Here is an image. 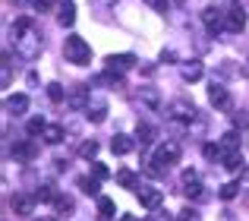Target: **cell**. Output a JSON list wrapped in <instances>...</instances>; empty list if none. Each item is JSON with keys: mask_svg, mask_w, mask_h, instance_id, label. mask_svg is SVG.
I'll list each match as a JSON object with an SVG mask.
<instances>
[{"mask_svg": "<svg viewBox=\"0 0 249 221\" xmlns=\"http://www.w3.org/2000/svg\"><path fill=\"white\" fill-rule=\"evenodd\" d=\"M208 101H212L218 110H231L233 108V98L231 92H227V86H221V82H214V86H208Z\"/></svg>", "mask_w": 249, "mask_h": 221, "instance_id": "6", "label": "cell"}, {"mask_svg": "<svg viewBox=\"0 0 249 221\" xmlns=\"http://www.w3.org/2000/svg\"><path fill=\"white\" fill-rule=\"evenodd\" d=\"M221 161H224V167H231V171H237V167H240V152H231V155H224Z\"/></svg>", "mask_w": 249, "mask_h": 221, "instance_id": "32", "label": "cell"}, {"mask_svg": "<svg viewBox=\"0 0 249 221\" xmlns=\"http://www.w3.org/2000/svg\"><path fill=\"white\" fill-rule=\"evenodd\" d=\"M227 29L231 32H243L246 29V10L243 6H231V10H227Z\"/></svg>", "mask_w": 249, "mask_h": 221, "instance_id": "13", "label": "cell"}, {"mask_svg": "<svg viewBox=\"0 0 249 221\" xmlns=\"http://www.w3.org/2000/svg\"><path fill=\"white\" fill-rule=\"evenodd\" d=\"M180 73H183V79H186V82H199L202 76H205V67H202L199 60H193V63H186Z\"/></svg>", "mask_w": 249, "mask_h": 221, "instance_id": "18", "label": "cell"}, {"mask_svg": "<svg viewBox=\"0 0 249 221\" xmlns=\"http://www.w3.org/2000/svg\"><path fill=\"white\" fill-rule=\"evenodd\" d=\"M44 129H48V123H44L41 117H32V120L25 123V133L29 136H44Z\"/></svg>", "mask_w": 249, "mask_h": 221, "instance_id": "24", "label": "cell"}, {"mask_svg": "<svg viewBox=\"0 0 249 221\" xmlns=\"http://www.w3.org/2000/svg\"><path fill=\"white\" fill-rule=\"evenodd\" d=\"M54 209H57V215H73V209H76L73 196H57L54 199Z\"/></svg>", "mask_w": 249, "mask_h": 221, "instance_id": "19", "label": "cell"}, {"mask_svg": "<svg viewBox=\"0 0 249 221\" xmlns=\"http://www.w3.org/2000/svg\"><path fill=\"white\" fill-rule=\"evenodd\" d=\"M60 139H63V127H57V123H48V129H44V142H48V146H57Z\"/></svg>", "mask_w": 249, "mask_h": 221, "instance_id": "22", "label": "cell"}, {"mask_svg": "<svg viewBox=\"0 0 249 221\" xmlns=\"http://www.w3.org/2000/svg\"><path fill=\"white\" fill-rule=\"evenodd\" d=\"M10 209L16 212V215H32V212H35V196H25V193H16V196L10 199Z\"/></svg>", "mask_w": 249, "mask_h": 221, "instance_id": "8", "label": "cell"}, {"mask_svg": "<svg viewBox=\"0 0 249 221\" xmlns=\"http://www.w3.org/2000/svg\"><path fill=\"white\" fill-rule=\"evenodd\" d=\"M91 177L95 180H107V167H104L101 161H95V165H91Z\"/></svg>", "mask_w": 249, "mask_h": 221, "instance_id": "34", "label": "cell"}, {"mask_svg": "<svg viewBox=\"0 0 249 221\" xmlns=\"http://www.w3.org/2000/svg\"><path fill=\"white\" fill-rule=\"evenodd\" d=\"M145 221H170V218H167V212L155 209V212H148V218H145Z\"/></svg>", "mask_w": 249, "mask_h": 221, "instance_id": "37", "label": "cell"}, {"mask_svg": "<svg viewBox=\"0 0 249 221\" xmlns=\"http://www.w3.org/2000/svg\"><path fill=\"white\" fill-rule=\"evenodd\" d=\"M98 184L101 180H95V177H79V190L89 193V196H98Z\"/></svg>", "mask_w": 249, "mask_h": 221, "instance_id": "25", "label": "cell"}, {"mask_svg": "<svg viewBox=\"0 0 249 221\" xmlns=\"http://www.w3.org/2000/svg\"><path fill=\"white\" fill-rule=\"evenodd\" d=\"M139 101H142L145 108L158 110V105H161V95H158V89H152V86H142V89H139Z\"/></svg>", "mask_w": 249, "mask_h": 221, "instance_id": "16", "label": "cell"}, {"mask_svg": "<svg viewBox=\"0 0 249 221\" xmlns=\"http://www.w3.org/2000/svg\"><path fill=\"white\" fill-rule=\"evenodd\" d=\"M233 120H237V127H249V114H237Z\"/></svg>", "mask_w": 249, "mask_h": 221, "instance_id": "38", "label": "cell"}, {"mask_svg": "<svg viewBox=\"0 0 249 221\" xmlns=\"http://www.w3.org/2000/svg\"><path fill=\"white\" fill-rule=\"evenodd\" d=\"M98 155V142L95 139H85L82 146H79V158H95Z\"/></svg>", "mask_w": 249, "mask_h": 221, "instance_id": "26", "label": "cell"}, {"mask_svg": "<svg viewBox=\"0 0 249 221\" xmlns=\"http://www.w3.org/2000/svg\"><path fill=\"white\" fill-rule=\"evenodd\" d=\"M89 120H95V123H101L104 117H107V105H104V98H89Z\"/></svg>", "mask_w": 249, "mask_h": 221, "instance_id": "15", "label": "cell"}, {"mask_svg": "<svg viewBox=\"0 0 249 221\" xmlns=\"http://www.w3.org/2000/svg\"><path fill=\"white\" fill-rule=\"evenodd\" d=\"M170 3H186V0H170Z\"/></svg>", "mask_w": 249, "mask_h": 221, "instance_id": "40", "label": "cell"}, {"mask_svg": "<svg viewBox=\"0 0 249 221\" xmlns=\"http://www.w3.org/2000/svg\"><path fill=\"white\" fill-rule=\"evenodd\" d=\"M205 158H212V161L218 158L221 161V146H205Z\"/></svg>", "mask_w": 249, "mask_h": 221, "instance_id": "36", "label": "cell"}, {"mask_svg": "<svg viewBox=\"0 0 249 221\" xmlns=\"http://www.w3.org/2000/svg\"><path fill=\"white\" fill-rule=\"evenodd\" d=\"M167 117L170 120H177V123H193L196 117H199V110H196L193 101H186V98H177V101H170V108H167Z\"/></svg>", "mask_w": 249, "mask_h": 221, "instance_id": "3", "label": "cell"}, {"mask_svg": "<svg viewBox=\"0 0 249 221\" xmlns=\"http://www.w3.org/2000/svg\"><path fill=\"white\" fill-rule=\"evenodd\" d=\"M63 54H67V60L76 63V67H85V63H91V48H89V41H85L82 35H67Z\"/></svg>", "mask_w": 249, "mask_h": 221, "instance_id": "1", "label": "cell"}, {"mask_svg": "<svg viewBox=\"0 0 249 221\" xmlns=\"http://www.w3.org/2000/svg\"><path fill=\"white\" fill-rule=\"evenodd\" d=\"M240 193V184H224L221 186V199H233Z\"/></svg>", "mask_w": 249, "mask_h": 221, "instance_id": "31", "label": "cell"}, {"mask_svg": "<svg viewBox=\"0 0 249 221\" xmlns=\"http://www.w3.org/2000/svg\"><path fill=\"white\" fill-rule=\"evenodd\" d=\"M0 79H3V86H10V82H13V70H10V60H3V73H0Z\"/></svg>", "mask_w": 249, "mask_h": 221, "instance_id": "35", "label": "cell"}, {"mask_svg": "<svg viewBox=\"0 0 249 221\" xmlns=\"http://www.w3.org/2000/svg\"><path fill=\"white\" fill-rule=\"evenodd\" d=\"M3 108H6V114L22 117L25 110H29V95H10V98L3 101Z\"/></svg>", "mask_w": 249, "mask_h": 221, "instance_id": "12", "label": "cell"}, {"mask_svg": "<svg viewBox=\"0 0 249 221\" xmlns=\"http://www.w3.org/2000/svg\"><path fill=\"white\" fill-rule=\"evenodd\" d=\"M218 146H221V158H224V155H231V152H240V136L237 133H224Z\"/></svg>", "mask_w": 249, "mask_h": 221, "instance_id": "17", "label": "cell"}, {"mask_svg": "<svg viewBox=\"0 0 249 221\" xmlns=\"http://www.w3.org/2000/svg\"><path fill=\"white\" fill-rule=\"evenodd\" d=\"M136 136H139L142 146H152L155 142V127L152 123H139V127H136Z\"/></svg>", "mask_w": 249, "mask_h": 221, "instance_id": "20", "label": "cell"}, {"mask_svg": "<svg viewBox=\"0 0 249 221\" xmlns=\"http://www.w3.org/2000/svg\"><path fill=\"white\" fill-rule=\"evenodd\" d=\"M98 212H101V218H110V215H114V199L98 196Z\"/></svg>", "mask_w": 249, "mask_h": 221, "instance_id": "28", "label": "cell"}, {"mask_svg": "<svg viewBox=\"0 0 249 221\" xmlns=\"http://www.w3.org/2000/svg\"><path fill=\"white\" fill-rule=\"evenodd\" d=\"M152 161L158 167H174L177 161H180V142H161L158 148H155V155H152Z\"/></svg>", "mask_w": 249, "mask_h": 221, "instance_id": "2", "label": "cell"}, {"mask_svg": "<svg viewBox=\"0 0 249 221\" xmlns=\"http://www.w3.org/2000/svg\"><path fill=\"white\" fill-rule=\"evenodd\" d=\"M41 221H57V218H41Z\"/></svg>", "mask_w": 249, "mask_h": 221, "instance_id": "41", "label": "cell"}, {"mask_svg": "<svg viewBox=\"0 0 249 221\" xmlns=\"http://www.w3.org/2000/svg\"><path fill=\"white\" fill-rule=\"evenodd\" d=\"M183 193H186L189 199H199L202 196V180L196 171H183Z\"/></svg>", "mask_w": 249, "mask_h": 221, "instance_id": "9", "label": "cell"}, {"mask_svg": "<svg viewBox=\"0 0 249 221\" xmlns=\"http://www.w3.org/2000/svg\"><path fill=\"white\" fill-rule=\"evenodd\" d=\"M16 54H22L25 60H35V57L41 54V38L32 35V32H29V35H22V38L16 41Z\"/></svg>", "mask_w": 249, "mask_h": 221, "instance_id": "5", "label": "cell"}, {"mask_svg": "<svg viewBox=\"0 0 249 221\" xmlns=\"http://www.w3.org/2000/svg\"><path fill=\"white\" fill-rule=\"evenodd\" d=\"M57 196H60V193H57V190H54L51 184H41V186L35 190V199H41V203H54Z\"/></svg>", "mask_w": 249, "mask_h": 221, "instance_id": "23", "label": "cell"}, {"mask_svg": "<svg viewBox=\"0 0 249 221\" xmlns=\"http://www.w3.org/2000/svg\"><path fill=\"white\" fill-rule=\"evenodd\" d=\"M29 32H32V19H16V22H13V35L16 38L29 35Z\"/></svg>", "mask_w": 249, "mask_h": 221, "instance_id": "27", "label": "cell"}, {"mask_svg": "<svg viewBox=\"0 0 249 221\" xmlns=\"http://www.w3.org/2000/svg\"><path fill=\"white\" fill-rule=\"evenodd\" d=\"M117 184H120V186H129V190H136V174H133V171H117Z\"/></svg>", "mask_w": 249, "mask_h": 221, "instance_id": "29", "label": "cell"}, {"mask_svg": "<svg viewBox=\"0 0 249 221\" xmlns=\"http://www.w3.org/2000/svg\"><path fill=\"white\" fill-rule=\"evenodd\" d=\"M202 22L212 35H218L221 29H227V10H218V6H205L202 10Z\"/></svg>", "mask_w": 249, "mask_h": 221, "instance_id": "4", "label": "cell"}, {"mask_svg": "<svg viewBox=\"0 0 249 221\" xmlns=\"http://www.w3.org/2000/svg\"><path fill=\"white\" fill-rule=\"evenodd\" d=\"M120 221H139V218H136V215H123Z\"/></svg>", "mask_w": 249, "mask_h": 221, "instance_id": "39", "label": "cell"}, {"mask_svg": "<svg viewBox=\"0 0 249 221\" xmlns=\"http://www.w3.org/2000/svg\"><path fill=\"white\" fill-rule=\"evenodd\" d=\"M136 67V57L133 54H110L107 57V70H114V73H126V70Z\"/></svg>", "mask_w": 249, "mask_h": 221, "instance_id": "11", "label": "cell"}, {"mask_svg": "<svg viewBox=\"0 0 249 221\" xmlns=\"http://www.w3.org/2000/svg\"><path fill=\"white\" fill-rule=\"evenodd\" d=\"M10 155H13L16 161H32V158L38 155V146H35L32 139H25V142H16V146L10 148Z\"/></svg>", "mask_w": 249, "mask_h": 221, "instance_id": "10", "label": "cell"}, {"mask_svg": "<svg viewBox=\"0 0 249 221\" xmlns=\"http://www.w3.org/2000/svg\"><path fill=\"white\" fill-rule=\"evenodd\" d=\"M133 136H123V133H117L114 139H110V152L114 155H126V152H133Z\"/></svg>", "mask_w": 249, "mask_h": 221, "instance_id": "14", "label": "cell"}, {"mask_svg": "<svg viewBox=\"0 0 249 221\" xmlns=\"http://www.w3.org/2000/svg\"><path fill=\"white\" fill-rule=\"evenodd\" d=\"M48 98L51 101H63V98H67V92H63L60 82H51V86H48Z\"/></svg>", "mask_w": 249, "mask_h": 221, "instance_id": "30", "label": "cell"}, {"mask_svg": "<svg viewBox=\"0 0 249 221\" xmlns=\"http://www.w3.org/2000/svg\"><path fill=\"white\" fill-rule=\"evenodd\" d=\"M136 196H139L142 209H148V212L161 209V203H164V193L155 190V186H139V190H136Z\"/></svg>", "mask_w": 249, "mask_h": 221, "instance_id": "7", "label": "cell"}, {"mask_svg": "<svg viewBox=\"0 0 249 221\" xmlns=\"http://www.w3.org/2000/svg\"><path fill=\"white\" fill-rule=\"evenodd\" d=\"M174 221H202V218H199V212L183 209V212H177V218H174Z\"/></svg>", "mask_w": 249, "mask_h": 221, "instance_id": "33", "label": "cell"}, {"mask_svg": "<svg viewBox=\"0 0 249 221\" xmlns=\"http://www.w3.org/2000/svg\"><path fill=\"white\" fill-rule=\"evenodd\" d=\"M57 22H60V25H73V22H76V10H73V3H70V0L60 6V13H57Z\"/></svg>", "mask_w": 249, "mask_h": 221, "instance_id": "21", "label": "cell"}]
</instances>
